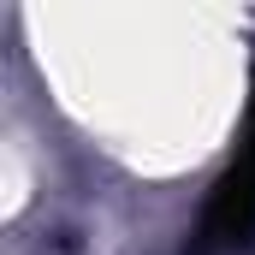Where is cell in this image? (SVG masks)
Listing matches in <instances>:
<instances>
[{
  "instance_id": "obj_1",
  "label": "cell",
  "mask_w": 255,
  "mask_h": 255,
  "mask_svg": "<svg viewBox=\"0 0 255 255\" xmlns=\"http://www.w3.org/2000/svg\"><path fill=\"white\" fill-rule=\"evenodd\" d=\"M250 244H255V95H250V119H244V136H238V154H232V166L214 178V190L202 202L190 255H238Z\"/></svg>"
}]
</instances>
